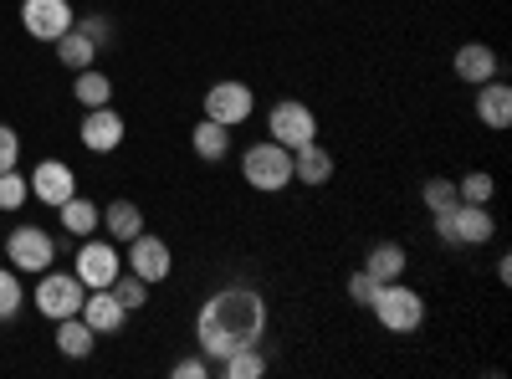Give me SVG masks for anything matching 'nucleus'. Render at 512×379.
Here are the masks:
<instances>
[{
	"mask_svg": "<svg viewBox=\"0 0 512 379\" xmlns=\"http://www.w3.org/2000/svg\"><path fill=\"white\" fill-rule=\"evenodd\" d=\"M77 139L88 144L93 154H113L118 144H123V118L103 103V108H88L82 113V129H77Z\"/></svg>",
	"mask_w": 512,
	"mask_h": 379,
	"instance_id": "13",
	"label": "nucleus"
},
{
	"mask_svg": "<svg viewBox=\"0 0 512 379\" xmlns=\"http://www.w3.org/2000/svg\"><path fill=\"white\" fill-rule=\"evenodd\" d=\"M103 226H108V241H134L144 231V210L134 200H113L103 210Z\"/></svg>",
	"mask_w": 512,
	"mask_h": 379,
	"instance_id": "22",
	"label": "nucleus"
},
{
	"mask_svg": "<svg viewBox=\"0 0 512 379\" xmlns=\"http://www.w3.org/2000/svg\"><path fill=\"white\" fill-rule=\"evenodd\" d=\"M0 251H6V262L16 272H36V277L57 262V241L41 231V226H16L6 241H0Z\"/></svg>",
	"mask_w": 512,
	"mask_h": 379,
	"instance_id": "6",
	"label": "nucleus"
},
{
	"mask_svg": "<svg viewBox=\"0 0 512 379\" xmlns=\"http://www.w3.org/2000/svg\"><path fill=\"white\" fill-rule=\"evenodd\" d=\"M221 374H226V379H262V374H267V354H262V344L226 354V359H221Z\"/></svg>",
	"mask_w": 512,
	"mask_h": 379,
	"instance_id": "25",
	"label": "nucleus"
},
{
	"mask_svg": "<svg viewBox=\"0 0 512 379\" xmlns=\"http://www.w3.org/2000/svg\"><path fill=\"white\" fill-rule=\"evenodd\" d=\"M82 323H88L93 333H118L128 323V308L113 298L108 287H93L88 298H82Z\"/></svg>",
	"mask_w": 512,
	"mask_h": 379,
	"instance_id": "14",
	"label": "nucleus"
},
{
	"mask_svg": "<svg viewBox=\"0 0 512 379\" xmlns=\"http://www.w3.org/2000/svg\"><path fill=\"white\" fill-rule=\"evenodd\" d=\"M420 200H425V210H431V216H436V210H451L456 205V180H425V190H420Z\"/></svg>",
	"mask_w": 512,
	"mask_h": 379,
	"instance_id": "29",
	"label": "nucleus"
},
{
	"mask_svg": "<svg viewBox=\"0 0 512 379\" xmlns=\"http://www.w3.org/2000/svg\"><path fill=\"white\" fill-rule=\"evenodd\" d=\"M451 67H456V77H461V82L482 88V82H492V77H497V52L487 47V41H466V47H456Z\"/></svg>",
	"mask_w": 512,
	"mask_h": 379,
	"instance_id": "15",
	"label": "nucleus"
},
{
	"mask_svg": "<svg viewBox=\"0 0 512 379\" xmlns=\"http://www.w3.org/2000/svg\"><path fill=\"white\" fill-rule=\"evenodd\" d=\"M72 98H77L82 108H103V103L113 98V82H108V72H98V67H82V72H77V88H72Z\"/></svg>",
	"mask_w": 512,
	"mask_h": 379,
	"instance_id": "24",
	"label": "nucleus"
},
{
	"mask_svg": "<svg viewBox=\"0 0 512 379\" xmlns=\"http://www.w3.org/2000/svg\"><path fill=\"white\" fill-rule=\"evenodd\" d=\"M241 180L262 195H277L292 185V149H282L277 139H262L241 154Z\"/></svg>",
	"mask_w": 512,
	"mask_h": 379,
	"instance_id": "2",
	"label": "nucleus"
},
{
	"mask_svg": "<svg viewBox=\"0 0 512 379\" xmlns=\"http://www.w3.org/2000/svg\"><path fill=\"white\" fill-rule=\"evenodd\" d=\"M82 298H88V287H82V277L77 272H41V282H36V313H47L52 323L57 318H72V313H82Z\"/></svg>",
	"mask_w": 512,
	"mask_h": 379,
	"instance_id": "5",
	"label": "nucleus"
},
{
	"mask_svg": "<svg viewBox=\"0 0 512 379\" xmlns=\"http://www.w3.org/2000/svg\"><path fill=\"white\" fill-rule=\"evenodd\" d=\"M57 216H62V226H67V236H93V231L103 226V210H98L93 200H82V195H72V200H62V205H57Z\"/></svg>",
	"mask_w": 512,
	"mask_h": 379,
	"instance_id": "21",
	"label": "nucleus"
},
{
	"mask_svg": "<svg viewBox=\"0 0 512 379\" xmlns=\"http://www.w3.org/2000/svg\"><path fill=\"white\" fill-rule=\"evenodd\" d=\"M77 26L88 31L98 47H108V41H113V21H108V16H77Z\"/></svg>",
	"mask_w": 512,
	"mask_h": 379,
	"instance_id": "33",
	"label": "nucleus"
},
{
	"mask_svg": "<svg viewBox=\"0 0 512 379\" xmlns=\"http://www.w3.org/2000/svg\"><path fill=\"white\" fill-rule=\"evenodd\" d=\"M93 344H98V333L82 323V313H72V318H57V349L67 354V359H88L93 354Z\"/></svg>",
	"mask_w": 512,
	"mask_h": 379,
	"instance_id": "20",
	"label": "nucleus"
},
{
	"mask_svg": "<svg viewBox=\"0 0 512 379\" xmlns=\"http://www.w3.org/2000/svg\"><path fill=\"white\" fill-rule=\"evenodd\" d=\"M26 180H31V195H36L41 205H52V210H57L62 200H72V195H77V175L67 170L62 159H41Z\"/></svg>",
	"mask_w": 512,
	"mask_h": 379,
	"instance_id": "12",
	"label": "nucleus"
},
{
	"mask_svg": "<svg viewBox=\"0 0 512 379\" xmlns=\"http://www.w3.org/2000/svg\"><path fill=\"white\" fill-rule=\"evenodd\" d=\"M374 318L390 328V333H415L420 323H425V298L415 287H405L400 277L395 282H379V292H374Z\"/></svg>",
	"mask_w": 512,
	"mask_h": 379,
	"instance_id": "4",
	"label": "nucleus"
},
{
	"mask_svg": "<svg viewBox=\"0 0 512 379\" xmlns=\"http://www.w3.org/2000/svg\"><path fill=\"white\" fill-rule=\"evenodd\" d=\"M292 180H303V185H328L333 180V154L313 139V144H303V149H292Z\"/></svg>",
	"mask_w": 512,
	"mask_h": 379,
	"instance_id": "16",
	"label": "nucleus"
},
{
	"mask_svg": "<svg viewBox=\"0 0 512 379\" xmlns=\"http://www.w3.org/2000/svg\"><path fill=\"white\" fill-rule=\"evenodd\" d=\"M374 292H379V277H374L369 267H359V272L349 277V298H354L359 308H369V303H374Z\"/></svg>",
	"mask_w": 512,
	"mask_h": 379,
	"instance_id": "31",
	"label": "nucleus"
},
{
	"mask_svg": "<svg viewBox=\"0 0 512 379\" xmlns=\"http://www.w3.org/2000/svg\"><path fill=\"white\" fill-rule=\"evenodd\" d=\"M492 190H497V180L487 170H472L456 180V200H466V205H492Z\"/></svg>",
	"mask_w": 512,
	"mask_h": 379,
	"instance_id": "27",
	"label": "nucleus"
},
{
	"mask_svg": "<svg viewBox=\"0 0 512 379\" xmlns=\"http://www.w3.org/2000/svg\"><path fill=\"white\" fill-rule=\"evenodd\" d=\"M251 113H256V93L246 88V82H236V77L216 82V88L205 93V118L226 123V129H236V123H246Z\"/></svg>",
	"mask_w": 512,
	"mask_h": 379,
	"instance_id": "9",
	"label": "nucleus"
},
{
	"mask_svg": "<svg viewBox=\"0 0 512 379\" xmlns=\"http://www.w3.org/2000/svg\"><path fill=\"white\" fill-rule=\"evenodd\" d=\"M169 374H175V379H205V374H210V359H205V354H190V359H180Z\"/></svg>",
	"mask_w": 512,
	"mask_h": 379,
	"instance_id": "34",
	"label": "nucleus"
},
{
	"mask_svg": "<svg viewBox=\"0 0 512 379\" xmlns=\"http://www.w3.org/2000/svg\"><path fill=\"white\" fill-rule=\"evenodd\" d=\"M436 236H441L446 246H482V241L497 236V221H492L487 205L456 200L451 210H436Z\"/></svg>",
	"mask_w": 512,
	"mask_h": 379,
	"instance_id": "3",
	"label": "nucleus"
},
{
	"mask_svg": "<svg viewBox=\"0 0 512 379\" xmlns=\"http://www.w3.org/2000/svg\"><path fill=\"white\" fill-rule=\"evenodd\" d=\"M267 339V298L256 287L236 282V287H221L200 303V318H195V344L205 359H226L236 349H251Z\"/></svg>",
	"mask_w": 512,
	"mask_h": 379,
	"instance_id": "1",
	"label": "nucleus"
},
{
	"mask_svg": "<svg viewBox=\"0 0 512 379\" xmlns=\"http://www.w3.org/2000/svg\"><path fill=\"white\" fill-rule=\"evenodd\" d=\"M123 262H128V272L144 277L149 287L175 272V257H169V246H164L159 236H149V231H139L134 241H128V257H123Z\"/></svg>",
	"mask_w": 512,
	"mask_h": 379,
	"instance_id": "10",
	"label": "nucleus"
},
{
	"mask_svg": "<svg viewBox=\"0 0 512 379\" xmlns=\"http://www.w3.org/2000/svg\"><path fill=\"white\" fill-rule=\"evenodd\" d=\"M108 292H113V298H118V303H123V308H128V313H139V308H144V303H149V282H144V277H134V272H128V277H123V272H118V277H113V287H108Z\"/></svg>",
	"mask_w": 512,
	"mask_h": 379,
	"instance_id": "28",
	"label": "nucleus"
},
{
	"mask_svg": "<svg viewBox=\"0 0 512 379\" xmlns=\"http://www.w3.org/2000/svg\"><path fill=\"white\" fill-rule=\"evenodd\" d=\"M52 47H57V62H62L67 72H82V67H93V57L103 52L98 41H93L88 31H82L77 21H72V31H62V36L52 41Z\"/></svg>",
	"mask_w": 512,
	"mask_h": 379,
	"instance_id": "17",
	"label": "nucleus"
},
{
	"mask_svg": "<svg viewBox=\"0 0 512 379\" xmlns=\"http://www.w3.org/2000/svg\"><path fill=\"white\" fill-rule=\"evenodd\" d=\"M26 303V292H21V272L16 267H0V323H11Z\"/></svg>",
	"mask_w": 512,
	"mask_h": 379,
	"instance_id": "26",
	"label": "nucleus"
},
{
	"mask_svg": "<svg viewBox=\"0 0 512 379\" xmlns=\"http://www.w3.org/2000/svg\"><path fill=\"white\" fill-rule=\"evenodd\" d=\"M16 159H21V134L11 129V123H0V175L16 170Z\"/></svg>",
	"mask_w": 512,
	"mask_h": 379,
	"instance_id": "32",
	"label": "nucleus"
},
{
	"mask_svg": "<svg viewBox=\"0 0 512 379\" xmlns=\"http://www.w3.org/2000/svg\"><path fill=\"white\" fill-rule=\"evenodd\" d=\"M267 134H272L282 149H303V144L318 139V118H313V108H308L303 98H282V103L272 108V118H267Z\"/></svg>",
	"mask_w": 512,
	"mask_h": 379,
	"instance_id": "7",
	"label": "nucleus"
},
{
	"mask_svg": "<svg viewBox=\"0 0 512 379\" xmlns=\"http://www.w3.org/2000/svg\"><path fill=\"white\" fill-rule=\"evenodd\" d=\"M72 6L67 0H21V26L36 36V41H57L62 31H72Z\"/></svg>",
	"mask_w": 512,
	"mask_h": 379,
	"instance_id": "11",
	"label": "nucleus"
},
{
	"mask_svg": "<svg viewBox=\"0 0 512 379\" xmlns=\"http://www.w3.org/2000/svg\"><path fill=\"white\" fill-rule=\"evenodd\" d=\"M82 287H113V277L123 272V257H118V246L113 241H98V236H82V251H77V267Z\"/></svg>",
	"mask_w": 512,
	"mask_h": 379,
	"instance_id": "8",
	"label": "nucleus"
},
{
	"mask_svg": "<svg viewBox=\"0 0 512 379\" xmlns=\"http://www.w3.org/2000/svg\"><path fill=\"white\" fill-rule=\"evenodd\" d=\"M405 246L400 241H374L369 246V257H364V267L379 277V282H395V277H405Z\"/></svg>",
	"mask_w": 512,
	"mask_h": 379,
	"instance_id": "23",
	"label": "nucleus"
},
{
	"mask_svg": "<svg viewBox=\"0 0 512 379\" xmlns=\"http://www.w3.org/2000/svg\"><path fill=\"white\" fill-rule=\"evenodd\" d=\"M190 144H195V159L221 164V159L231 154V129H226V123H216V118H200L195 134H190Z\"/></svg>",
	"mask_w": 512,
	"mask_h": 379,
	"instance_id": "19",
	"label": "nucleus"
},
{
	"mask_svg": "<svg viewBox=\"0 0 512 379\" xmlns=\"http://www.w3.org/2000/svg\"><path fill=\"white\" fill-rule=\"evenodd\" d=\"M26 195H31V180L26 175H16V170L0 175V210H21Z\"/></svg>",
	"mask_w": 512,
	"mask_h": 379,
	"instance_id": "30",
	"label": "nucleus"
},
{
	"mask_svg": "<svg viewBox=\"0 0 512 379\" xmlns=\"http://www.w3.org/2000/svg\"><path fill=\"white\" fill-rule=\"evenodd\" d=\"M477 118L487 123V129H507V123H512V88H507V82H482V88H477Z\"/></svg>",
	"mask_w": 512,
	"mask_h": 379,
	"instance_id": "18",
	"label": "nucleus"
}]
</instances>
